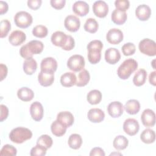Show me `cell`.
<instances>
[{
	"label": "cell",
	"instance_id": "2e32d148",
	"mask_svg": "<svg viewBox=\"0 0 156 156\" xmlns=\"http://www.w3.org/2000/svg\"><path fill=\"white\" fill-rule=\"evenodd\" d=\"M26 39V35L25 33L20 30H16L13 31L9 35V41L10 43L14 46H18L23 43Z\"/></svg>",
	"mask_w": 156,
	"mask_h": 156
},
{
	"label": "cell",
	"instance_id": "6da1fadb",
	"mask_svg": "<svg viewBox=\"0 0 156 156\" xmlns=\"http://www.w3.org/2000/svg\"><path fill=\"white\" fill-rule=\"evenodd\" d=\"M44 49L43 43L39 40H32L21 46L20 49V55L24 58L32 57L34 54H40Z\"/></svg>",
	"mask_w": 156,
	"mask_h": 156
},
{
	"label": "cell",
	"instance_id": "d6a6232c",
	"mask_svg": "<svg viewBox=\"0 0 156 156\" xmlns=\"http://www.w3.org/2000/svg\"><path fill=\"white\" fill-rule=\"evenodd\" d=\"M87 100L91 105L98 104L102 100V93L98 90H91L87 94Z\"/></svg>",
	"mask_w": 156,
	"mask_h": 156
},
{
	"label": "cell",
	"instance_id": "836d02e7",
	"mask_svg": "<svg viewBox=\"0 0 156 156\" xmlns=\"http://www.w3.org/2000/svg\"><path fill=\"white\" fill-rule=\"evenodd\" d=\"M68 144L69 147L71 149H79L82 144V139L81 136L77 133L71 134L68 138Z\"/></svg>",
	"mask_w": 156,
	"mask_h": 156
},
{
	"label": "cell",
	"instance_id": "7a4b0ae2",
	"mask_svg": "<svg viewBox=\"0 0 156 156\" xmlns=\"http://www.w3.org/2000/svg\"><path fill=\"white\" fill-rule=\"evenodd\" d=\"M88 50V59L90 63L96 64L101 60V51L103 44L101 41L94 40L91 41L87 46Z\"/></svg>",
	"mask_w": 156,
	"mask_h": 156
},
{
	"label": "cell",
	"instance_id": "816d5d0a",
	"mask_svg": "<svg viewBox=\"0 0 156 156\" xmlns=\"http://www.w3.org/2000/svg\"><path fill=\"white\" fill-rule=\"evenodd\" d=\"M155 74L156 72L155 71L151 72L149 76V81L151 84L154 86L156 85V80H155Z\"/></svg>",
	"mask_w": 156,
	"mask_h": 156
},
{
	"label": "cell",
	"instance_id": "681fc988",
	"mask_svg": "<svg viewBox=\"0 0 156 156\" xmlns=\"http://www.w3.org/2000/svg\"><path fill=\"white\" fill-rule=\"evenodd\" d=\"M8 72L7 67L5 65L1 63L0 64V76H1V81H2L7 76Z\"/></svg>",
	"mask_w": 156,
	"mask_h": 156
},
{
	"label": "cell",
	"instance_id": "d590c367",
	"mask_svg": "<svg viewBox=\"0 0 156 156\" xmlns=\"http://www.w3.org/2000/svg\"><path fill=\"white\" fill-rule=\"evenodd\" d=\"M98 27L99 25L98 21L93 18H88L83 26L85 30L91 34L96 33L98 29Z\"/></svg>",
	"mask_w": 156,
	"mask_h": 156
},
{
	"label": "cell",
	"instance_id": "30bf717a",
	"mask_svg": "<svg viewBox=\"0 0 156 156\" xmlns=\"http://www.w3.org/2000/svg\"><path fill=\"white\" fill-rule=\"evenodd\" d=\"M93 11L96 16L104 18L108 13V4L104 1H96L93 4Z\"/></svg>",
	"mask_w": 156,
	"mask_h": 156
},
{
	"label": "cell",
	"instance_id": "4fadbf2b",
	"mask_svg": "<svg viewBox=\"0 0 156 156\" xmlns=\"http://www.w3.org/2000/svg\"><path fill=\"white\" fill-rule=\"evenodd\" d=\"M30 113L32 118L35 121H40L43 117L44 109L42 104L38 101H35L30 105Z\"/></svg>",
	"mask_w": 156,
	"mask_h": 156
},
{
	"label": "cell",
	"instance_id": "8fae6325",
	"mask_svg": "<svg viewBox=\"0 0 156 156\" xmlns=\"http://www.w3.org/2000/svg\"><path fill=\"white\" fill-rule=\"evenodd\" d=\"M65 28L71 32H77L80 26V21L79 18L75 15H68L64 21Z\"/></svg>",
	"mask_w": 156,
	"mask_h": 156
},
{
	"label": "cell",
	"instance_id": "f6af8a7d",
	"mask_svg": "<svg viewBox=\"0 0 156 156\" xmlns=\"http://www.w3.org/2000/svg\"><path fill=\"white\" fill-rule=\"evenodd\" d=\"M65 3H66L65 0H51L50 1L51 5L53 8L57 10H60L63 8L65 5Z\"/></svg>",
	"mask_w": 156,
	"mask_h": 156
},
{
	"label": "cell",
	"instance_id": "60d3db41",
	"mask_svg": "<svg viewBox=\"0 0 156 156\" xmlns=\"http://www.w3.org/2000/svg\"><path fill=\"white\" fill-rule=\"evenodd\" d=\"M122 54L126 56H129L133 55L136 51L135 46L132 43H125L121 48Z\"/></svg>",
	"mask_w": 156,
	"mask_h": 156
},
{
	"label": "cell",
	"instance_id": "3957f363",
	"mask_svg": "<svg viewBox=\"0 0 156 156\" xmlns=\"http://www.w3.org/2000/svg\"><path fill=\"white\" fill-rule=\"evenodd\" d=\"M138 68V62L133 58L125 60L118 67L117 74L122 80L127 79Z\"/></svg>",
	"mask_w": 156,
	"mask_h": 156
},
{
	"label": "cell",
	"instance_id": "d6986e66",
	"mask_svg": "<svg viewBox=\"0 0 156 156\" xmlns=\"http://www.w3.org/2000/svg\"><path fill=\"white\" fill-rule=\"evenodd\" d=\"M151 10L146 4L139 5L135 9V15L140 21H147L151 16Z\"/></svg>",
	"mask_w": 156,
	"mask_h": 156
},
{
	"label": "cell",
	"instance_id": "1f68e13d",
	"mask_svg": "<svg viewBox=\"0 0 156 156\" xmlns=\"http://www.w3.org/2000/svg\"><path fill=\"white\" fill-rule=\"evenodd\" d=\"M129 144L128 139L123 135H118L115 138L113 142V146L115 149L118 151L125 149Z\"/></svg>",
	"mask_w": 156,
	"mask_h": 156
},
{
	"label": "cell",
	"instance_id": "ab89813d",
	"mask_svg": "<svg viewBox=\"0 0 156 156\" xmlns=\"http://www.w3.org/2000/svg\"><path fill=\"white\" fill-rule=\"evenodd\" d=\"M17 154L16 149L12 145L5 144L1 149L0 152L1 155H8V156H15Z\"/></svg>",
	"mask_w": 156,
	"mask_h": 156
},
{
	"label": "cell",
	"instance_id": "e575fe53",
	"mask_svg": "<svg viewBox=\"0 0 156 156\" xmlns=\"http://www.w3.org/2000/svg\"><path fill=\"white\" fill-rule=\"evenodd\" d=\"M90 79V75L87 69H82L78 74L76 85L79 87H84L89 82Z\"/></svg>",
	"mask_w": 156,
	"mask_h": 156
},
{
	"label": "cell",
	"instance_id": "d4e9b609",
	"mask_svg": "<svg viewBox=\"0 0 156 156\" xmlns=\"http://www.w3.org/2000/svg\"><path fill=\"white\" fill-rule=\"evenodd\" d=\"M18 98L23 101L28 102L33 99L34 97V91L28 87H21L17 91Z\"/></svg>",
	"mask_w": 156,
	"mask_h": 156
},
{
	"label": "cell",
	"instance_id": "f35d334b",
	"mask_svg": "<svg viewBox=\"0 0 156 156\" xmlns=\"http://www.w3.org/2000/svg\"><path fill=\"white\" fill-rule=\"evenodd\" d=\"M11 29V24L8 20H2L0 22V37L1 38L5 37Z\"/></svg>",
	"mask_w": 156,
	"mask_h": 156
},
{
	"label": "cell",
	"instance_id": "7c38bea8",
	"mask_svg": "<svg viewBox=\"0 0 156 156\" xmlns=\"http://www.w3.org/2000/svg\"><path fill=\"white\" fill-rule=\"evenodd\" d=\"M40 69L41 71L43 72L54 73L57 69V62L53 57H46L41 62Z\"/></svg>",
	"mask_w": 156,
	"mask_h": 156
},
{
	"label": "cell",
	"instance_id": "f546056e",
	"mask_svg": "<svg viewBox=\"0 0 156 156\" xmlns=\"http://www.w3.org/2000/svg\"><path fill=\"white\" fill-rule=\"evenodd\" d=\"M66 129L62 124L58 122L57 119L54 121L51 126V130L52 133L56 136H62L65 134L66 132Z\"/></svg>",
	"mask_w": 156,
	"mask_h": 156
},
{
	"label": "cell",
	"instance_id": "ba28073f",
	"mask_svg": "<svg viewBox=\"0 0 156 156\" xmlns=\"http://www.w3.org/2000/svg\"><path fill=\"white\" fill-rule=\"evenodd\" d=\"M140 129V125L137 120L133 118H128L123 124V130L126 133L130 136L136 135Z\"/></svg>",
	"mask_w": 156,
	"mask_h": 156
},
{
	"label": "cell",
	"instance_id": "cb8c5ba5",
	"mask_svg": "<svg viewBox=\"0 0 156 156\" xmlns=\"http://www.w3.org/2000/svg\"><path fill=\"white\" fill-rule=\"evenodd\" d=\"M77 78L74 73L66 72L63 74L60 77V83L65 87H71L76 85Z\"/></svg>",
	"mask_w": 156,
	"mask_h": 156
},
{
	"label": "cell",
	"instance_id": "44dd1931",
	"mask_svg": "<svg viewBox=\"0 0 156 156\" xmlns=\"http://www.w3.org/2000/svg\"><path fill=\"white\" fill-rule=\"evenodd\" d=\"M87 117L89 121L94 123H99L102 122L105 118L104 112L100 108H93L89 110Z\"/></svg>",
	"mask_w": 156,
	"mask_h": 156
},
{
	"label": "cell",
	"instance_id": "74e56055",
	"mask_svg": "<svg viewBox=\"0 0 156 156\" xmlns=\"http://www.w3.org/2000/svg\"><path fill=\"white\" fill-rule=\"evenodd\" d=\"M37 144H40L45 148L49 149L51 147L52 144H53V141L52 138L49 136L48 135H41L37 141Z\"/></svg>",
	"mask_w": 156,
	"mask_h": 156
},
{
	"label": "cell",
	"instance_id": "9c48e42d",
	"mask_svg": "<svg viewBox=\"0 0 156 156\" xmlns=\"http://www.w3.org/2000/svg\"><path fill=\"white\" fill-rule=\"evenodd\" d=\"M123 33L119 29H110L106 35L107 41L112 44H118L123 40Z\"/></svg>",
	"mask_w": 156,
	"mask_h": 156
},
{
	"label": "cell",
	"instance_id": "ffe728a7",
	"mask_svg": "<svg viewBox=\"0 0 156 156\" xmlns=\"http://www.w3.org/2000/svg\"><path fill=\"white\" fill-rule=\"evenodd\" d=\"M74 13L78 16H84L89 12V5L85 1H76L72 7Z\"/></svg>",
	"mask_w": 156,
	"mask_h": 156
},
{
	"label": "cell",
	"instance_id": "83f0119b",
	"mask_svg": "<svg viewBox=\"0 0 156 156\" xmlns=\"http://www.w3.org/2000/svg\"><path fill=\"white\" fill-rule=\"evenodd\" d=\"M124 108L129 115H135L140 110V104L136 99H130L127 101Z\"/></svg>",
	"mask_w": 156,
	"mask_h": 156
},
{
	"label": "cell",
	"instance_id": "c3c4849f",
	"mask_svg": "<svg viewBox=\"0 0 156 156\" xmlns=\"http://www.w3.org/2000/svg\"><path fill=\"white\" fill-rule=\"evenodd\" d=\"M105 154L104 151V150L99 147H96L93 148L90 153V156H105Z\"/></svg>",
	"mask_w": 156,
	"mask_h": 156
},
{
	"label": "cell",
	"instance_id": "7bdbcfd3",
	"mask_svg": "<svg viewBox=\"0 0 156 156\" xmlns=\"http://www.w3.org/2000/svg\"><path fill=\"white\" fill-rule=\"evenodd\" d=\"M115 6L116 9L126 12L130 7V2L128 0H116L115 1Z\"/></svg>",
	"mask_w": 156,
	"mask_h": 156
},
{
	"label": "cell",
	"instance_id": "e0dca14e",
	"mask_svg": "<svg viewBox=\"0 0 156 156\" xmlns=\"http://www.w3.org/2000/svg\"><path fill=\"white\" fill-rule=\"evenodd\" d=\"M105 60L110 65H115L121 58V54L118 49L115 48H110L105 52Z\"/></svg>",
	"mask_w": 156,
	"mask_h": 156
},
{
	"label": "cell",
	"instance_id": "5bb4252c",
	"mask_svg": "<svg viewBox=\"0 0 156 156\" xmlns=\"http://www.w3.org/2000/svg\"><path fill=\"white\" fill-rule=\"evenodd\" d=\"M141 121L145 127H153L155 123V112L149 108L145 109L141 115Z\"/></svg>",
	"mask_w": 156,
	"mask_h": 156
},
{
	"label": "cell",
	"instance_id": "52a82bcc",
	"mask_svg": "<svg viewBox=\"0 0 156 156\" xmlns=\"http://www.w3.org/2000/svg\"><path fill=\"white\" fill-rule=\"evenodd\" d=\"M85 65V59L79 54L71 55L67 61L68 68L74 72H78L83 69Z\"/></svg>",
	"mask_w": 156,
	"mask_h": 156
},
{
	"label": "cell",
	"instance_id": "4316f807",
	"mask_svg": "<svg viewBox=\"0 0 156 156\" xmlns=\"http://www.w3.org/2000/svg\"><path fill=\"white\" fill-rule=\"evenodd\" d=\"M37 69V63L33 57L26 58L23 63V71L27 75H32Z\"/></svg>",
	"mask_w": 156,
	"mask_h": 156
},
{
	"label": "cell",
	"instance_id": "b9f144b4",
	"mask_svg": "<svg viewBox=\"0 0 156 156\" xmlns=\"http://www.w3.org/2000/svg\"><path fill=\"white\" fill-rule=\"evenodd\" d=\"M46 148L40 144H37L35 146L33 147L31 149L30 155L32 156H44L46 155Z\"/></svg>",
	"mask_w": 156,
	"mask_h": 156
},
{
	"label": "cell",
	"instance_id": "7402d4cb",
	"mask_svg": "<svg viewBox=\"0 0 156 156\" xmlns=\"http://www.w3.org/2000/svg\"><path fill=\"white\" fill-rule=\"evenodd\" d=\"M38 81L43 87L51 86L54 81V73L40 71L38 75Z\"/></svg>",
	"mask_w": 156,
	"mask_h": 156
},
{
	"label": "cell",
	"instance_id": "ee69618b",
	"mask_svg": "<svg viewBox=\"0 0 156 156\" xmlns=\"http://www.w3.org/2000/svg\"><path fill=\"white\" fill-rule=\"evenodd\" d=\"M75 46V41L74 38L71 35H68L67 41L66 44L62 48V49L65 51H71Z\"/></svg>",
	"mask_w": 156,
	"mask_h": 156
},
{
	"label": "cell",
	"instance_id": "8d00e7d4",
	"mask_svg": "<svg viewBox=\"0 0 156 156\" xmlns=\"http://www.w3.org/2000/svg\"><path fill=\"white\" fill-rule=\"evenodd\" d=\"M48 28L43 25H37L32 29V34L37 38H44L48 35Z\"/></svg>",
	"mask_w": 156,
	"mask_h": 156
},
{
	"label": "cell",
	"instance_id": "f1b7e54d",
	"mask_svg": "<svg viewBox=\"0 0 156 156\" xmlns=\"http://www.w3.org/2000/svg\"><path fill=\"white\" fill-rule=\"evenodd\" d=\"M147 72L144 69H138L133 78V83L136 87H140L144 84L147 78Z\"/></svg>",
	"mask_w": 156,
	"mask_h": 156
},
{
	"label": "cell",
	"instance_id": "8992f818",
	"mask_svg": "<svg viewBox=\"0 0 156 156\" xmlns=\"http://www.w3.org/2000/svg\"><path fill=\"white\" fill-rule=\"evenodd\" d=\"M140 51L143 54L148 56H155L156 55L155 42L149 38H144L141 40L138 44Z\"/></svg>",
	"mask_w": 156,
	"mask_h": 156
},
{
	"label": "cell",
	"instance_id": "f5cc1de1",
	"mask_svg": "<svg viewBox=\"0 0 156 156\" xmlns=\"http://www.w3.org/2000/svg\"><path fill=\"white\" fill-rule=\"evenodd\" d=\"M121 155L122 154H120V153H116V152H114V153H112L110 154V155Z\"/></svg>",
	"mask_w": 156,
	"mask_h": 156
},
{
	"label": "cell",
	"instance_id": "7dc6e473",
	"mask_svg": "<svg viewBox=\"0 0 156 156\" xmlns=\"http://www.w3.org/2000/svg\"><path fill=\"white\" fill-rule=\"evenodd\" d=\"M1 108V116H0V121L2 122L5 119H7L9 115V109L5 105L1 104L0 105Z\"/></svg>",
	"mask_w": 156,
	"mask_h": 156
},
{
	"label": "cell",
	"instance_id": "484cf974",
	"mask_svg": "<svg viewBox=\"0 0 156 156\" xmlns=\"http://www.w3.org/2000/svg\"><path fill=\"white\" fill-rule=\"evenodd\" d=\"M112 21L116 24L121 25L123 24L127 20V15L126 12L120 11L115 9L111 15Z\"/></svg>",
	"mask_w": 156,
	"mask_h": 156
},
{
	"label": "cell",
	"instance_id": "f907efd6",
	"mask_svg": "<svg viewBox=\"0 0 156 156\" xmlns=\"http://www.w3.org/2000/svg\"><path fill=\"white\" fill-rule=\"evenodd\" d=\"M9 9V5L5 1H0V14L3 15L8 11Z\"/></svg>",
	"mask_w": 156,
	"mask_h": 156
},
{
	"label": "cell",
	"instance_id": "5b68a950",
	"mask_svg": "<svg viewBox=\"0 0 156 156\" xmlns=\"http://www.w3.org/2000/svg\"><path fill=\"white\" fill-rule=\"evenodd\" d=\"M33 21L32 15L25 11L18 12L14 16V22L16 26L21 29L29 27Z\"/></svg>",
	"mask_w": 156,
	"mask_h": 156
},
{
	"label": "cell",
	"instance_id": "9a60e30c",
	"mask_svg": "<svg viewBox=\"0 0 156 156\" xmlns=\"http://www.w3.org/2000/svg\"><path fill=\"white\" fill-rule=\"evenodd\" d=\"M124 107L121 102L114 101L110 102L107 107V112L112 118H118L123 113Z\"/></svg>",
	"mask_w": 156,
	"mask_h": 156
},
{
	"label": "cell",
	"instance_id": "ac0fdd59",
	"mask_svg": "<svg viewBox=\"0 0 156 156\" xmlns=\"http://www.w3.org/2000/svg\"><path fill=\"white\" fill-rule=\"evenodd\" d=\"M57 120L66 127H71L74 121L73 115L68 112L64 111L59 112L57 115Z\"/></svg>",
	"mask_w": 156,
	"mask_h": 156
},
{
	"label": "cell",
	"instance_id": "603a6c76",
	"mask_svg": "<svg viewBox=\"0 0 156 156\" xmlns=\"http://www.w3.org/2000/svg\"><path fill=\"white\" fill-rule=\"evenodd\" d=\"M68 35L62 31H56L54 32L51 37L52 43L58 47H63L66 43Z\"/></svg>",
	"mask_w": 156,
	"mask_h": 156
},
{
	"label": "cell",
	"instance_id": "277c9868",
	"mask_svg": "<svg viewBox=\"0 0 156 156\" xmlns=\"http://www.w3.org/2000/svg\"><path fill=\"white\" fill-rule=\"evenodd\" d=\"M32 136V131L26 127H18L13 129L9 133L10 140L16 144H21L30 140Z\"/></svg>",
	"mask_w": 156,
	"mask_h": 156
},
{
	"label": "cell",
	"instance_id": "4dcf8cb0",
	"mask_svg": "<svg viewBox=\"0 0 156 156\" xmlns=\"http://www.w3.org/2000/svg\"><path fill=\"white\" fill-rule=\"evenodd\" d=\"M140 139L146 144L153 143L155 140V133L152 129H146L141 133Z\"/></svg>",
	"mask_w": 156,
	"mask_h": 156
},
{
	"label": "cell",
	"instance_id": "bcb514c9",
	"mask_svg": "<svg viewBox=\"0 0 156 156\" xmlns=\"http://www.w3.org/2000/svg\"><path fill=\"white\" fill-rule=\"evenodd\" d=\"M41 0H29L27 1V6L32 10H36L38 9L41 5Z\"/></svg>",
	"mask_w": 156,
	"mask_h": 156
}]
</instances>
